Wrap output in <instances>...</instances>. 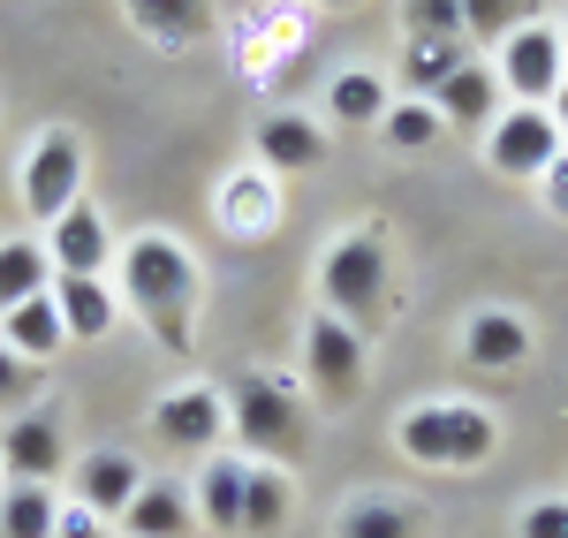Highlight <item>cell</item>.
I'll return each instance as SVG.
<instances>
[{"mask_svg": "<svg viewBox=\"0 0 568 538\" xmlns=\"http://www.w3.org/2000/svg\"><path fill=\"white\" fill-rule=\"evenodd\" d=\"M197 258L182 251L175 235H136L130 251H122V296H130V312L152 326V342L168 349V357H190L197 349Z\"/></svg>", "mask_w": 568, "mask_h": 538, "instance_id": "6da1fadb", "label": "cell"}, {"mask_svg": "<svg viewBox=\"0 0 568 538\" xmlns=\"http://www.w3.org/2000/svg\"><path fill=\"white\" fill-rule=\"evenodd\" d=\"M394 448L425 470H478L485 455L500 448V425L478 403H409L394 425Z\"/></svg>", "mask_w": 568, "mask_h": 538, "instance_id": "7a4b0ae2", "label": "cell"}, {"mask_svg": "<svg viewBox=\"0 0 568 538\" xmlns=\"http://www.w3.org/2000/svg\"><path fill=\"white\" fill-rule=\"evenodd\" d=\"M227 433L251 455H265V463H304L311 455V409H304L296 387H281L265 372H243L227 387Z\"/></svg>", "mask_w": 568, "mask_h": 538, "instance_id": "3957f363", "label": "cell"}, {"mask_svg": "<svg viewBox=\"0 0 568 538\" xmlns=\"http://www.w3.org/2000/svg\"><path fill=\"white\" fill-rule=\"evenodd\" d=\"M318 296H326V312L356 326L364 342L379 334V318H387V243L372 235V227H356L342 235L334 251H326V266H318Z\"/></svg>", "mask_w": 568, "mask_h": 538, "instance_id": "277c9868", "label": "cell"}, {"mask_svg": "<svg viewBox=\"0 0 568 538\" xmlns=\"http://www.w3.org/2000/svg\"><path fill=\"white\" fill-rule=\"evenodd\" d=\"M304 372H311V395L326 409H342L364 395V372H372V349H364V334L342 326L334 312H318L304 326Z\"/></svg>", "mask_w": 568, "mask_h": 538, "instance_id": "5b68a950", "label": "cell"}, {"mask_svg": "<svg viewBox=\"0 0 568 538\" xmlns=\"http://www.w3.org/2000/svg\"><path fill=\"white\" fill-rule=\"evenodd\" d=\"M77 190H84V144H77V130H45L23 160V213L53 227L77 205Z\"/></svg>", "mask_w": 568, "mask_h": 538, "instance_id": "8992f818", "label": "cell"}, {"mask_svg": "<svg viewBox=\"0 0 568 538\" xmlns=\"http://www.w3.org/2000/svg\"><path fill=\"white\" fill-rule=\"evenodd\" d=\"M561 144L568 136L554 130L546 106H508V114H493V130H485V160L508 182H530V175H546V168L561 160Z\"/></svg>", "mask_w": 568, "mask_h": 538, "instance_id": "52a82bcc", "label": "cell"}, {"mask_svg": "<svg viewBox=\"0 0 568 538\" xmlns=\"http://www.w3.org/2000/svg\"><path fill=\"white\" fill-rule=\"evenodd\" d=\"M500 84L516 91L524 106H546L561 91V31L554 23H524L516 39L500 45Z\"/></svg>", "mask_w": 568, "mask_h": 538, "instance_id": "ba28073f", "label": "cell"}, {"mask_svg": "<svg viewBox=\"0 0 568 538\" xmlns=\"http://www.w3.org/2000/svg\"><path fill=\"white\" fill-rule=\"evenodd\" d=\"M152 433H160L168 448L205 455L220 433H227V395H220V387H175V395H160V409H152Z\"/></svg>", "mask_w": 568, "mask_h": 538, "instance_id": "9c48e42d", "label": "cell"}, {"mask_svg": "<svg viewBox=\"0 0 568 538\" xmlns=\"http://www.w3.org/2000/svg\"><path fill=\"white\" fill-rule=\"evenodd\" d=\"M0 463L16 470V486H53L61 470H69V440H61V425L53 417H16L8 433H0Z\"/></svg>", "mask_w": 568, "mask_h": 538, "instance_id": "30bf717a", "label": "cell"}, {"mask_svg": "<svg viewBox=\"0 0 568 538\" xmlns=\"http://www.w3.org/2000/svg\"><path fill=\"white\" fill-rule=\"evenodd\" d=\"M45 258H53V273H99L106 258H114V235H106V221L77 197L61 221L45 227Z\"/></svg>", "mask_w": 568, "mask_h": 538, "instance_id": "8fae6325", "label": "cell"}, {"mask_svg": "<svg viewBox=\"0 0 568 538\" xmlns=\"http://www.w3.org/2000/svg\"><path fill=\"white\" fill-rule=\"evenodd\" d=\"M144 494V470H136L130 455H114V448H99L77 463V508H91L99 524L106 516H130V500Z\"/></svg>", "mask_w": 568, "mask_h": 538, "instance_id": "7c38bea8", "label": "cell"}, {"mask_svg": "<svg viewBox=\"0 0 568 538\" xmlns=\"http://www.w3.org/2000/svg\"><path fill=\"white\" fill-rule=\"evenodd\" d=\"M258 160L281 168V175H311V168H326V130L304 122V114H265L258 122Z\"/></svg>", "mask_w": 568, "mask_h": 538, "instance_id": "4fadbf2b", "label": "cell"}, {"mask_svg": "<svg viewBox=\"0 0 568 538\" xmlns=\"http://www.w3.org/2000/svg\"><path fill=\"white\" fill-rule=\"evenodd\" d=\"M53 312L69 326V342H99L114 326V288L99 273H53Z\"/></svg>", "mask_w": 568, "mask_h": 538, "instance_id": "5bb4252c", "label": "cell"}, {"mask_svg": "<svg viewBox=\"0 0 568 538\" xmlns=\"http://www.w3.org/2000/svg\"><path fill=\"white\" fill-rule=\"evenodd\" d=\"M433 106H439V122H447V130H485V122H493V106H500V69H485V61L455 69V77L433 91Z\"/></svg>", "mask_w": 568, "mask_h": 538, "instance_id": "9a60e30c", "label": "cell"}, {"mask_svg": "<svg viewBox=\"0 0 568 538\" xmlns=\"http://www.w3.org/2000/svg\"><path fill=\"white\" fill-rule=\"evenodd\" d=\"M130 23L152 45L182 53V45H197L205 31H213V0H130Z\"/></svg>", "mask_w": 568, "mask_h": 538, "instance_id": "2e32d148", "label": "cell"}, {"mask_svg": "<svg viewBox=\"0 0 568 538\" xmlns=\"http://www.w3.org/2000/svg\"><path fill=\"white\" fill-rule=\"evenodd\" d=\"M463 357L478 364V372H516L530 357V326L516 312H478L463 326Z\"/></svg>", "mask_w": 568, "mask_h": 538, "instance_id": "e0dca14e", "label": "cell"}, {"mask_svg": "<svg viewBox=\"0 0 568 538\" xmlns=\"http://www.w3.org/2000/svg\"><path fill=\"white\" fill-rule=\"evenodd\" d=\"M243 478H251L243 455H213V463L197 470V516H205L220 538H243Z\"/></svg>", "mask_w": 568, "mask_h": 538, "instance_id": "ac0fdd59", "label": "cell"}, {"mask_svg": "<svg viewBox=\"0 0 568 538\" xmlns=\"http://www.w3.org/2000/svg\"><path fill=\"white\" fill-rule=\"evenodd\" d=\"M0 342L16 349L23 364H45L61 357V342H69V326H61V312H53V288L45 296H31V304H16V312L0 318Z\"/></svg>", "mask_w": 568, "mask_h": 538, "instance_id": "d6986e66", "label": "cell"}, {"mask_svg": "<svg viewBox=\"0 0 568 538\" xmlns=\"http://www.w3.org/2000/svg\"><path fill=\"white\" fill-rule=\"evenodd\" d=\"M53 288V258H45V243H0V318L16 312V304H31Z\"/></svg>", "mask_w": 568, "mask_h": 538, "instance_id": "ffe728a7", "label": "cell"}, {"mask_svg": "<svg viewBox=\"0 0 568 538\" xmlns=\"http://www.w3.org/2000/svg\"><path fill=\"white\" fill-rule=\"evenodd\" d=\"M455 69H470V39H409L402 45V84L417 99H433Z\"/></svg>", "mask_w": 568, "mask_h": 538, "instance_id": "44dd1931", "label": "cell"}, {"mask_svg": "<svg viewBox=\"0 0 568 538\" xmlns=\"http://www.w3.org/2000/svg\"><path fill=\"white\" fill-rule=\"evenodd\" d=\"M281 524H288V478L251 463V478H243V538H273Z\"/></svg>", "mask_w": 568, "mask_h": 538, "instance_id": "7402d4cb", "label": "cell"}, {"mask_svg": "<svg viewBox=\"0 0 568 538\" xmlns=\"http://www.w3.org/2000/svg\"><path fill=\"white\" fill-rule=\"evenodd\" d=\"M524 23H538V0H463V39L470 45H508Z\"/></svg>", "mask_w": 568, "mask_h": 538, "instance_id": "603a6c76", "label": "cell"}, {"mask_svg": "<svg viewBox=\"0 0 568 538\" xmlns=\"http://www.w3.org/2000/svg\"><path fill=\"white\" fill-rule=\"evenodd\" d=\"M122 531L130 538H182L190 531V500H182L175 486H144V494L130 500V516H122Z\"/></svg>", "mask_w": 568, "mask_h": 538, "instance_id": "cb8c5ba5", "label": "cell"}, {"mask_svg": "<svg viewBox=\"0 0 568 538\" xmlns=\"http://www.w3.org/2000/svg\"><path fill=\"white\" fill-rule=\"evenodd\" d=\"M53 524H61V508H53L45 486H8L0 494V538H53Z\"/></svg>", "mask_w": 568, "mask_h": 538, "instance_id": "d4e9b609", "label": "cell"}, {"mask_svg": "<svg viewBox=\"0 0 568 538\" xmlns=\"http://www.w3.org/2000/svg\"><path fill=\"white\" fill-rule=\"evenodd\" d=\"M326 106H334V122H349V130H364V122H387V84H379L372 69H349V77H334Z\"/></svg>", "mask_w": 568, "mask_h": 538, "instance_id": "484cf974", "label": "cell"}, {"mask_svg": "<svg viewBox=\"0 0 568 538\" xmlns=\"http://www.w3.org/2000/svg\"><path fill=\"white\" fill-rule=\"evenodd\" d=\"M342 538H417V516L402 500H356L342 508Z\"/></svg>", "mask_w": 568, "mask_h": 538, "instance_id": "4316f807", "label": "cell"}, {"mask_svg": "<svg viewBox=\"0 0 568 538\" xmlns=\"http://www.w3.org/2000/svg\"><path fill=\"white\" fill-rule=\"evenodd\" d=\"M379 130H387L394 152H425V144H439V130H447V122H439L433 99H409V106H387V122H379Z\"/></svg>", "mask_w": 568, "mask_h": 538, "instance_id": "83f0119b", "label": "cell"}, {"mask_svg": "<svg viewBox=\"0 0 568 538\" xmlns=\"http://www.w3.org/2000/svg\"><path fill=\"white\" fill-rule=\"evenodd\" d=\"M409 39H463V0H402Z\"/></svg>", "mask_w": 568, "mask_h": 538, "instance_id": "f1b7e54d", "label": "cell"}, {"mask_svg": "<svg viewBox=\"0 0 568 538\" xmlns=\"http://www.w3.org/2000/svg\"><path fill=\"white\" fill-rule=\"evenodd\" d=\"M31 387H39V364H23L8 342H0V403H23Z\"/></svg>", "mask_w": 568, "mask_h": 538, "instance_id": "f546056e", "label": "cell"}, {"mask_svg": "<svg viewBox=\"0 0 568 538\" xmlns=\"http://www.w3.org/2000/svg\"><path fill=\"white\" fill-rule=\"evenodd\" d=\"M524 538H568V500H530L524 508Z\"/></svg>", "mask_w": 568, "mask_h": 538, "instance_id": "4dcf8cb0", "label": "cell"}, {"mask_svg": "<svg viewBox=\"0 0 568 538\" xmlns=\"http://www.w3.org/2000/svg\"><path fill=\"white\" fill-rule=\"evenodd\" d=\"M53 538H114V531H99V516H91V508H69V516L53 524Z\"/></svg>", "mask_w": 568, "mask_h": 538, "instance_id": "1f68e13d", "label": "cell"}, {"mask_svg": "<svg viewBox=\"0 0 568 538\" xmlns=\"http://www.w3.org/2000/svg\"><path fill=\"white\" fill-rule=\"evenodd\" d=\"M546 190H554V205H561V213H568V152H561V160H554V168H546Z\"/></svg>", "mask_w": 568, "mask_h": 538, "instance_id": "d6a6232c", "label": "cell"}, {"mask_svg": "<svg viewBox=\"0 0 568 538\" xmlns=\"http://www.w3.org/2000/svg\"><path fill=\"white\" fill-rule=\"evenodd\" d=\"M546 114H554V130H561V136H568V84H561V91H554V99H546Z\"/></svg>", "mask_w": 568, "mask_h": 538, "instance_id": "836d02e7", "label": "cell"}, {"mask_svg": "<svg viewBox=\"0 0 568 538\" xmlns=\"http://www.w3.org/2000/svg\"><path fill=\"white\" fill-rule=\"evenodd\" d=\"M561 84H568V31H561Z\"/></svg>", "mask_w": 568, "mask_h": 538, "instance_id": "e575fe53", "label": "cell"}, {"mask_svg": "<svg viewBox=\"0 0 568 538\" xmlns=\"http://www.w3.org/2000/svg\"><path fill=\"white\" fill-rule=\"evenodd\" d=\"M318 8H349V0H318Z\"/></svg>", "mask_w": 568, "mask_h": 538, "instance_id": "d590c367", "label": "cell"}]
</instances>
